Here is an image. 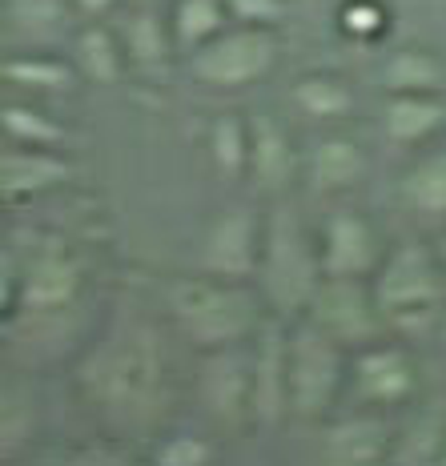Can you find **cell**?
I'll return each instance as SVG.
<instances>
[{
	"label": "cell",
	"mask_w": 446,
	"mask_h": 466,
	"mask_svg": "<svg viewBox=\"0 0 446 466\" xmlns=\"http://www.w3.org/2000/svg\"><path fill=\"white\" fill-rule=\"evenodd\" d=\"M81 390L101 419L125 431H141L157 419L169 390V362L153 322L117 314L81 362Z\"/></svg>",
	"instance_id": "1"
},
{
	"label": "cell",
	"mask_w": 446,
	"mask_h": 466,
	"mask_svg": "<svg viewBox=\"0 0 446 466\" xmlns=\"http://www.w3.org/2000/svg\"><path fill=\"white\" fill-rule=\"evenodd\" d=\"M165 314L198 354H206V350L254 342L258 329L274 318V309L261 298L258 281L218 278L198 269L165 286Z\"/></svg>",
	"instance_id": "2"
},
{
	"label": "cell",
	"mask_w": 446,
	"mask_h": 466,
	"mask_svg": "<svg viewBox=\"0 0 446 466\" xmlns=\"http://www.w3.org/2000/svg\"><path fill=\"white\" fill-rule=\"evenodd\" d=\"M322 278L318 226L302 218L294 198H274V206L266 209V246L258 266V289L274 318H302Z\"/></svg>",
	"instance_id": "3"
},
{
	"label": "cell",
	"mask_w": 446,
	"mask_h": 466,
	"mask_svg": "<svg viewBox=\"0 0 446 466\" xmlns=\"http://www.w3.org/2000/svg\"><path fill=\"white\" fill-rule=\"evenodd\" d=\"M350 378V350L309 318L286 322V386H289V419L322 422L346 402Z\"/></svg>",
	"instance_id": "4"
},
{
	"label": "cell",
	"mask_w": 446,
	"mask_h": 466,
	"mask_svg": "<svg viewBox=\"0 0 446 466\" xmlns=\"http://www.w3.org/2000/svg\"><path fill=\"white\" fill-rule=\"evenodd\" d=\"M85 294V261L61 238V233H41L25 249L21 266L13 254L5 258V302L16 314L28 318H53L76 306Z\"/></svg>",
	"instance_id": "5"
},
{
	"label": "cell",
	"mask_w": 446,
	"mask_h": 466,
	"mask_svg": "<svg viewBox=\"0 0 446 466\" xmlns=\"http://www.w3.org/2000/svg\"><path fill=\"white\" fill-rule=\"evenodd\" d=\"M374 294L390 326H419L442 314L446 306V266L439 246L422 238L390 241L382 266L374 269Z\"/></svg>",
	"instance_id": "6"
},
{
	"label": "cell",
	"mask_w": 446,
	"mask_h": 466,
	"mask_svg": "<svg viewBox=\"0 0 446 466\" xmlns=\"http://www.w3.org/2000/svg\"><path fill=\"white\" fill-rule=\"evenodd\" d=\"M282 61V28L229 25L221 36L186 56V73L206 93H241L261 85Z\"/></svg>",
	"instance_id": "7"
},
{
	"label": "cell",
	"mask_w": 446,
	"mask_h": 466,
	"mask_svg": "<svg viewBox=\"0 0 446 466\" xmlns=\"http://www.w3.org/2000/svg\"><path fill=\"white\" fill-rule=\"evenodd\" d=\"M422 394V366L399 338H378L370 346L350 350V378H346V402L366 410H406Z\"/></svg>",
	"instance_id": "8"
},
{
	"label": "cell",
	"mask_w": 446,
	"mask_h": 466,
	"mask_svg": "<svg viewBox=\"0 0 446 466\" xmlns=\"http://www.w3.org/2000/svg\"><path fill=\"white\" fill-rule=\"evenodd\" d=\"M302 318L326 329L329 338H338L346 350L370 346L390 329V318L378 306L370 278H322Z\"/></svg>",
	"instance_id": "9"
},
{
	"label": "cell",
	"mask_w": 446,
	"mask_h": 466,
	"mask_svg": "<svg viewBox=\"0 0 446 466\" xmlns=\"http://www.w3.org/2000/svg\"><path fill=\"white\" fill-rule=\"evenodd\" d=\"M261 246H266V213L254 201H229L213 213L201 233L198 269L218 278L258 281Z\"/></svg>",
	"instance_id": "10"
},
{
	"label": "cell",
	"mask_w": 446,
	"mask_h": 466,
	"mask_svg": "<svg viewBox=\"0 0 446 466\" xmlns=\"http://www.w3.org/2000/svg\"><path fill=\"white\" fill-rule=\"evenodd\" d=\"M390 241L358 206L338 201L318 218V254L326 278H374Z\"/></svg>",
	"instance_id": "11"
},
{
	"label": "cell",
	"mask_w": 446,
	"mask_h": 466,
	"mask_svg": "<svg viewBox=\"0 0 446 466\" xmlns=\"http://www.w3.org/2000/svg\"><path fill=\"white\" fill-rule=\"evenodd\" d=\"M390 451H394V422L386 410L350 406V410H334L329 419H322L318 459L329 462V466L390 462Z\"/></svg>",
	"instance_id": "12"
},
{
	"label": "cell",
	"mask_w": 446,
	"mask_h": 466,
	"mask_svg": "<svg viewBox=\"0 0 446 466\" xmlns=\"http://www.w3.org/2000/svg\"><path fill=\"white\" fill-rule=\"evenodd\" d=\"M298 173H302V149L294 145V133L282 125V116L269 109L249 113V173L261 198H289Z\"/></svg>",
	"instance_id": "13"
},
{
	"label": "cell",
	"mask_w": 446,
	"mask_h": 466,
	"mask_svg": "<svg viewBox=\"0 0 446 466\" xmlns=\"http://www.w3.org/2000/svg\"><path fill=\"white\" fill-rule=\"evenodd\" d=\"M198 402L221 426L254 422V406H249V342L201 354Z\"/></svg>",
	"instance_id": "14"
},
{
	"label": "cell",
	"mask_w": 446,
	"mask_h": 466,
	"mask_svg": "<svg viewBox=\"0 0 446 466\" xmlns=\"http://www.w3.org/2000/svg\"><path fill=\"white\" fill-rule=\"evenodd\" d=\"M249 406H254L258 426H278L289 419L286 318H269L249 342Z\"/></svg>",
	"instance_id": "15"
},
{
	"label": "cell",
	"mask_w": 446,
	"mask_h": 466,
	"mask_svg": "<svg viewBox=\"0 0 446 466\" xmlns=\"http://www.w3.org/2000/svg\"><path fill=\"white\" fill-rule=\"evenodd\" d=\"M366 165L370 161H366V149L354 133L326 129L302 153V177L318 198H346L350 189L362 186Z\"/></svg>",
	"instance_id": "16"
},
{
	"label": "cell",
	"mask_w": 446,
	"mask_h": 466,
	"mask_svg": "<svg viewBox=\"0 0 446 466\" xmlns=\"http://www.w3.org/2000/svg\"><path fill=\"white\" fill-rule=\"evenodd\" d=\"M378 133L390 149H426L446 133V93H382Z\"/></svg>",
	"instance_id": "17"
},
{
	"label": "cell",
	"mask_w": 446,
	"mask_h": 466,
	"mask_svg": "<svg viewBox=\"0 0 446 466\" xmlns=\"http://www.w3.org/2000/svg\"><path fill=\"white\" fill-rule=\"evenodd\" d=\"M69 177L73 161L65 157V149L5 141V153H0V193H5V201H36L45 193L61 189Z\"/></svg>",
	"instance_id": "18"
},
{
	"label": "cell",
	"mask_w": 446,
	"mask_h": 466,
	"mask_svg": "<svg viewBox=\"0 0 446 466\" xmlns=\"http://www.w3.org/2000/svg\"><path fill=\"white\" fill-rule=\"evenodd\" d=\"M113 25H117L133 69L161 73L173 56H181L177 41H173V28H169V8H161V5H125L121 13L113 16Z\"/></svg>",
	"instance_id": "19"
},
{
	"label": "cell",
	"mask_w": 446,
	"mask_h": 466,
	"mask_svg": "<svg viewBox=\"0 0 446 466\" xmlns=\"http://www.w3.org/2000/svg\"><path fill=\"white\" fill-rule=\"evenodd\" d=\"M0 81L8 89L36 93V96H69L76 85H85L69 53L61 56L41 45H21L16 53H8L0 61Z\"/></svg>",
	"instance_id": "20"
},
{
	"label": "cell",
	"mask_w": 446,
	"mask_h": 466,
	"mask_svg": "<svg viewBox=\"0 0 446 466\" xmlns=\"http://www.w3.org/2000/svg\"><path fill=\"white\" fill-rule=\"evenodd\" d=\"M69 56L81 81L96 85V89H113V85H121L125 69H133L113 21H81V28H73L69 36Z\"/></svg>",
	"instance_id": "21"
},
{
	"label": "cell",
	"mask_w": 446,
	"mask_h": 466,
	"mask_svg": "<svg viewBox=\"0 0 446 466\" xmlns=\"http://www.w3.org/2000/svg\"><path fill=\"white\" fill-rule=\"evenodd\" d=\"M289 105L314 125H338L358 109L354 81L338 69H309L289 81Z\"/></svg>",
	"instance_id": "22"
},
{
	"label": "cell",
	"mask_w": 446,
	"mask_h": 466,
	"mask_svg": "<svg viewBox=\"0 0 446 466\" xmlns=\"http://www.w3.org/2000/svg\"><path fill=\"white\" fill-rule=\"evenodd\" d=\"M382 93H446V61L431 45H399L378 65Z\"/></svg>",
	"instance_id": "23"
},
{
	"label": "cell",
	"mask_w": 446,
	"mask_h": 466,
	"mask_svg": "<svg viewBox=\"0 0 446 466\" xmlns=\"http://www.w3.org/2000/svg\"><path fill=\"white\" fill-rule=\"evenodd\" d=\"M399 198L406 209L419 218L446 221V145H426V149L402 169Z\"/></svg>",
	"instance_id": "24"
},
{
	"label": "cell",
	"mask_w": 446,
	"mask_h": 466,
	"mask_svg": "<svg viewBox=\"0 0 446 466\" xmlns=\"http://www.w3.org/2000/svg\"><path fill=\"white\" fill-rule=\"evenodd\" d=\"M446 459V410L442 406H411V419L394 426L390 462H442Z\"/></svg>",
	"instance_id": "25"
},
{
	"label": "cell",
	"mask_w": 446,
	"mask_h": 466,
	"mask_svg": "<svg viewBox=\"0 0 446 466\" xmlns=\"http://www.w3.org/2000/svg\"><path fill=\"white\" fill-rule=\"evenodd\" d=\"M209 165L226 181H246L249 173V113H218L206 129Z\"/></svg>",
	"instance_id": "26"
},
{
	"label": "cell",
	"mask_w": 446,
	"mask_h": 466,
	"mask_svg": "<svg viewBox=\"0 0 446 466\" xmlns=\"http://www.w3.org/2000/svg\"><path fill=\"white\" fill-rule=\"evenodd\" d=\"M73 0H5V28L21 45H48L65 33Z\"/></svg>",
	"instance_id": "27"
},
{
	"label": "cell",
	"mask_w": 446,
	"mask_h": 466,
	"mask_svg": "<svg viewBox=\"0 0 446 466\" xmlns=\"http://www.w3.org/2000/svg\"><path fill=\"white\" fill-rule=\"evenodd\" d=\"M229 25L234 21H229L226 0H173L169 5V28H173V41H177L181 56L198 53L201 45L221 36Z\"/></svg>",
	"instance_id": "28"
},
{
	"label": "cell",
	"mask_w": 446,
	"mask_h": 466,
	"mask_svg": "<svg viewBox=\"0 0 446 466\" xmlns=\"http://www.w3.org/2000/svg\"><path fill=\"white\" fill-rule=\"evenodd\" d=\"M0 129H5V141H13V145L65 149V141H69V129H65L53 113H45L41 105H33L28 96L0 105Z\"/></svg>",
	"instance_id": "29"
},
{
	"label": "cell",
	"mask_w": 446,
	"mask_h": 466,
	"mask_svg": "<svg viewBox=\"0 0 446 466\" xmlns=\"http://www.w3.org/2000/svg\"><path fill=\"white\" fill-rule=\"evenodd\" d=\"M390 28V5L386 0H342L338 5V33L354 45H378Z\"/></svg>",
	"instance_id": "30"
},
{
	"label": "cell",
	"mask_w": 446,
	"mask_h": 466,
	"mask_svg": "<svg viewBox=\"0 0 446 466\" xmlns=\"http://www.w3.org/2000/svg\"><path fill=\"white\" fill-rule=\"evenodd\" d=\"M149 459L157 466H209L218 459V446L198 431H173V434H161V439L153 442Z\"/></svg>",
	"instance_id": "31"
},
{
	"label": "cell",
	"mask_w": 446,
	"mask_h": 466,
	"mask_svg": "<svg viewBox=\"0 0 446 466\" xmlns=\"http://www.w3.org/2000/svg\"><path fill=\"white\" fill-rule=\"evenodd\" d=\"M234 25H258V28H286L289 0H226Z\"/></svg>",
	"instance_id": "32"
},
{
	"label": "cell",
	"mask_w": 446,
	"mask_h": 466,
	"mask_svg": "<svg viewBox=\"0 0 446 466\" xmlns=\"http://www.w3.org/2000/svg\"><path fill=\"white\" fill-rule=\"evenodd\" d=\"M125 8V0H73V13L81 21H113Z\"/></svg>",
	"instance_id": "33"
},
{
	"label": "cell",
	"mask_w": 446,
	"mask_h": 466,
	"mask_svg": "<svg viewBox=\"0 0 446 466\" xmlns=\"http://www.w3.org/2000/svg\"><path fill=\"white\" fill-rule=\"evenodd\" d=\"M434 342H439V350L446 354V306H442V314L434 318Z\"/></svg>",
	"instance_id": "34"
},
{
	"label": "cell",
	"mask_w": 446,
	"mask_h": 466,
	"mask_svg": "<svg viewBox=\"0 0 446 466\" xmlns=\"http://www.w3.org/2000/svg\"><path fill=\"white\" fill-rule=\"evenodd\" d=\"M434 246H439V258H442V266H446V226H442L439 238H434Z\"/></svg>",
	"instance_id": "35"
},
{
	"label": "cell",
	"mask_w": 446,
	"mask_h": 466,
	"mask_svg": "<svg viewBox=\"0 0 446 466\" xmlns=\"http://www.w3.org/2000/svg\"><path fill=\"white\" fill-rule=\"evenodd\" d=\"M125 5H161V8H169L173 0H125Z\"/></svg>",
	"instance_id": "36"
}]
</instances>
